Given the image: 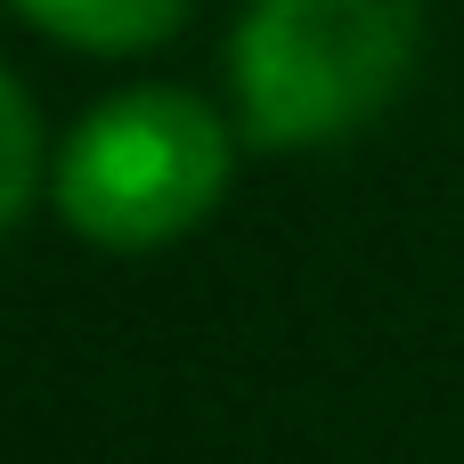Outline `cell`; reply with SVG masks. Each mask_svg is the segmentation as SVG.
<instances>
[{
    "label": "cell",
    "instance_id": "1",
    "mask_svg": "<svg viewBox=\"0 0 464 464\" xmlns=\"http://www.w3.org/2000/svg\"><path fill=\"white\" fill-rule=\"evenodd\" d=\"M424 41V0H253L228 90L253 147H326L392 106Z\"/></svg>",
    "mask_w": 464,
    "mask_h": 464
},
{
    "label": "cell",
    "instance_id": "2",
    "mask_svg": "<svg viewBox=\"0 0 464 464\" xmlns=\"http://www.w3.org/2000/svg\"><path fill=\"white\" fill-rule=\"evenodd\" d=\"M228 155L237 139L196 90L147 82V90H114L73 122L49 171V196L73 237L106 253H155L220 204Z\"/></svg>",
    "mask_w": 464,
    "mask_h": 464
},
{
    "label": "cell",
    "instance_id": "3",
    "mask_svg": "<svg viewBox=\"0 0 464 464\" xmlns=\"http://www.w3.org/2000/svg\"><path fill=\"white\" fill-rule=\"evenodd\" d=\"M33 33L82 49V57H139L163 49L188 16V0H8Z\"/></svg>",
    "mask_w": 464,
    "mask_h": 464
},
{
    "label": "cell",
    "instance_id": "4",
    "mask_svg": "<svg viewBox=\"0 0 464 464\" xmlns=\"http://www.w3.org/2000/svg\"><path fill=\"white\" fill-rule=\"evenodd\" d=\"M33 196H41V114L24 82L0 65V237L33 212Z\"/></svg>",
    "mask_w": 464,
    "mask_h": 464
}]
</instances>
